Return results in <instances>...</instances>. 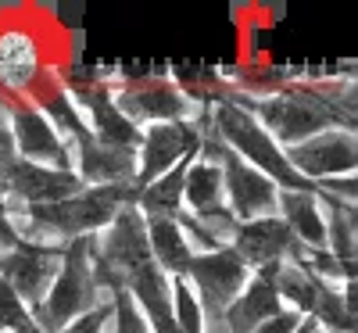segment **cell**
Returning <instances> with one entry per match:
<instances>
[{
    "mask_svg": "<svg viewBox=\"0 0 358 333\" xmlns=\"http://www.w3.org/2000/svg\"><path fill=\"white\" fill-rule=\"evenodd\" d=\"M355 97L358 90H355L351 72L344 79L341 76H294L280 94L241 101V108H248L280 147H294L326 129H355L358 126Z\"/></svg>",
    "mask_w": 358,
    "mask_h": 333,
    "instance_id": "6da1fadb",
    "label": "cell"
},
{
    "mask_svg": "<svg viewBox=\"0 0 358 333\" xmlns=\"http://www.w3.org/2000/svg\"><path fill=\"white\" fill-rule=\"evenodd\" d=\"M136 201V187H83L79 194L54 204H11L8 222L22 244L40 248H69L79 236L101 233L126 204Z\"/></svg>",
    "mask_w": 358,
    "mask_h": 333,
    "instance_id": "7a4b0ae2",
    "label": "cell"
},
{
    "mask_svg": "<svg viewBox=\"0 0 358 333\" xmlns=\"http://www.w3.org/2000/svg\"><path fill=\"white\" fill-rule=\"evenodd\" d=\"M204 133H212L219 143H226L236 158H244L248 165H255L258 172H265L280 190H312V183H305L297 176L283 155V147L262 129V122L241 104H233L226 97H212L204 101Z\"/></svg>",
    "mask_w": 358,
    "mask_h": 333,
    "instance_id": "3957f363",
    "label": "cell"
},
{
    "mask_svg": "<svg viewBox=\"0 0 358 333\" xmlns=\"http://www.w3.org/2000/svg\"><path fill=\"white\" fill-rule=\"evenodd\" d=\"M111 101L140 129L158 126V122H197L204 115V97H197L194 90H187L169 72H143V76L115 79Z\"/></svg>",
    "mask_w": 358,
    "mask_h": 333,
    "instance_id": "277c9868",
    "label": "cell"
},
{
    "mask_svg": "<svg viewBox=\"0 0 358 333\" xmlns=\"http://www.w3.org/2000/svg\"><path fill=\"white\" fill-rule=\"evenodd\" d=\"M90 240L94 236H79L65 248L62 269L43 297V305L33 312L40 333H62L72 319L86 316L90 309H97L108 297V290L94 276V255H90Z\"/></svg>",
    "mask_w": 358,
    "mask_h": 333,
    "instance_id": "5b68a950",
    "label": "cell"
},
{
    "mask_svg": "<svg viewBox=\"0 0 358 333\" xmlns=\"http://www.w3.org/2000/svg\"><path fill=\"white\" fill-rule=\"evenodd\" d=\"M201 122H204V118H201ZM201 150H204V155H212V162L222 172V201H226L229 215L236 222H251V219H262V215H276L280 187L265 172H258L244 158H236L233 150L226 143H219L212 133H204Z\"/></svg>",
    "mask_w": 358,
    "mask_h": 333,
    "instance_id": "8992f818",
    "label": "cell"
},
{
    "mask_svg": "<svg viewBox=\"0 0 358 333\" xmlns=\"http://www.w3.org/2000/svg\"><path fill=\"white\" fill-rule=\"evenodd\" d=\"M8 122H11V140H15V158L76 172V150H72V143L50 126V118L36 104L8 101Z\"/></svg>",
    "mask_w": 358,
    "mask_h": 333,
    "instance_id": "52a82bcc",
    "label": "cell"
},
{
    "mask_svg": "<svg viewBox=\"0 0 358 333\" xmlns=\"http://www.w3.org/2000/svg\"><path fill=\"white\" fill-rule=\"evenodd\" d=\"M204 140V122H158V126H143L140 147H136V179L133 187H147L151 179L165 176L179 162H187L197 155V147Z\"/></svg>",
    "mask_w": 358,
    "mask_h": 333,
    "instance_id": "ba28073f",
    "label": "cell"
},
{
    "mask_svg": "<svg viewBox=\"0 0 358 333\" xmlns=\"http://www.w3.org/2000/svg\"><path fill=\"white\" fill-rule=\"evenodd\" d=\"M290 169L305 183H322L334 176H351L358 169V136L355 129H326L312 140H301L294 147H283Z\"/></svg>",
    "mask_w": 358,
    "mask_h": 333,
    "instance_id": "9c48e42d",
    "label": "cell"
},
{
    "mask_svg": "<svg viewBox=\"0 0 358 333\" xmlns=\"http://www.w3.org/2000/svg\"><path fill=\"white\" fill-rule=\"evenodd\" d=\"M62 248H40V244H11L0 251V280H4L29 312H36L43 305V297L62 269Z\"/></svg>",
    "mask_w": 358,
    "mask_h": 333,
    "instance_id": "30bf717a",
    "label": "cell"
},
{
    "mask_svg": "<svg viewBox=\"0 0 358 333\" xmlns=\"http://www.w3.org/2000/svg\"><path fill=\"white\" fill-rule=\"evenodd\" d=\"M0 190H4V197H8L11 204H29V208H33V204L65 201V197L79 194L83 183H79L76 172L11 158L4 169H0Z\"/></svg>",
    "mask_w": 358,
    "mask_h": 333,
    "instance_id": "8fae6325",
    "label": "cell"
},
{
    "mask_svg": "<svg viewBox=\"0 0 358 333\" xmlns=\"http://www.w3.org/2000/svg\"><path fill=\"white\" fill-rule=\"evenodd\" d=\"M229 248L251 272L265 269V265H280V262H297L305 251V244H297V236L287 229V222L280 215H262V219L241 222L229 240Z\"/></svg>",
    "mask_w": 358,
    "mask_h": 333,
    "instance_id": "7c38bea8",
    "label": "cell"
},
{
    "mask_svg": "<svg viewBox=\"0 0 358 333\" xmlns=\"http://www.w3.org/2000/svg\"><path fill=\"white\" fill-rule=\"evenodd\" d=\"M76 150V176L83 187H133L136 179V150H122L101 143L97 136H79Z\"/></svg>",
    "mask_w": 358,
    "mask_h": 333,
    "instance_id": "4fadbf2b",
    "label": "cell"
},
{
    "mask_svg": "<svg viewBox=\"0 0 358 333\" xmlns=\"http://www.w3.org/2000/svg\"><path fill=\"white\" fill-rule=\"evenodd\" d=\"M273 272H276V265H265V269L251 272L244 290L236 294L229 301V309L222 312L226 333H251L258 323H265L268 316H276L283 309L280 297H276V287H273Z\"/></svg>",
    "mask_w": 358,
    "mask_h": 333,
    "instance_id": "5bb4252c",
    "label": "cell"
},
{
    "mask_svg": "<svg viewBox=\"0 0 358 333\" xmlns=\"http://www.w3.org/2000/svg\"><path fill=\"white\" fill-rule=\"evenodd\" d=\"M276 215L297 236V244L312 251H326V222H322V201L315 190H280Z\"/></svg>",
    "mask_w": 358,
    "mask_h": 333,
    "instance_id": "9a60e30c",
    "label": "cell"
},
{
    "mask_svg": "<svg viewBox=\"0 0 358 333\" xmlns=\"http://www.w3.org/2000/svg\"><path fill=\"white\" fill-rule=\"evenodd\" d=\"M143 233H147V251H151L155 265L165 272V276H183L190 265V248L183 233H179L176 219L169 215H143Z\"/></svg>",
    "mask_w": 358,
    "mask_h": 333,
    "instance_id": "2e32d148",
    "label": "cell"
},
{
    "mask_svg": "<svg viewBox=\"0 0 358 333\" xmlns=\"http://www.w3.org/2000/svg\"><path fill=\"white\" fill-rule=\"evenodd\" d=\"M222 204H226L222 201V172L212 162V155H204L197 147V155L190 158L187 176H183V211L204 215V211L222 208Z\"/></svg>",
    "mask_w": 358,
    "mask_h": 333,
    "instance_id": "e0dca14e",
    "label": "cell"
},
{
    "mask_svg": "<svg viewBox=\"0 0 358 333\" xmlns=\"http://www.w3.org/2000/svg\"><path fill=\"white\" fill-rule=\"evenodd\" d=\"M319 201H322V222H326V251L341 265H355V258H358V211H355V204H341L330 197H319Z\"/></svg>",
    "mask_w": 358,
    "mask_h": 333,
    "instance_id": "ac0fdd59",
    "label": "cell"
},
{
    "mask_svg": "<svg viewBox=\"0 0 358 333\" xmlns=\"http://www.w3.org/2000/svg\"><path fill=\"white\" fill-rule=\"evenodd\" d=\"M187 165H190V158L179 162L176 169H169L165 176L151 179L147 187H140L133 204L143 211V215H169V219H176L179 211H183V176H187Z\"/></svg>",
    "mask_w": 358,
    "mask_h": 333,
    "instance_id": "d6986e66",
    "label": "cell"
},
{
    "mask_svg": "<svg viewBox=\"0 0 358 333\" xmlns=\"http://www.w3.org/2000/svg\"><path fill=\"white\" fill-rule=\"evenodd\" d=\"M355 287L358 283H322L308 319H315L326 333H355Z\"/></svg>",
    "mask_w": 358,
    "mask_h": 333,
    "instance_id": "ffe728a7",
    "label": "cell"
},
{
    "mask_svg": "<svg viewBox=\"0 0 358 333\" xmlns=\"http://www.w3.org/2000/svg\"><path fill=\"white\" fill-rule=\"evenodd\" d=\"M273 287H276V297H280L283 309H290L297 316H308L322 280H315L301 262H280L276 272H273Z\"/></svg>",
    "mask_w": 358,
    "mask_h": 333,
    "instance_id": "44dd1931",
    "label": "cell"
},
{
    "mask_svg": "<svg viewBox=\"0 0 358 333\" xmlns=\"http://www.w3.org/2000/svg\"><path fill=\"white\" fill-rule=\"evenodd\" d=\"M172 319L179 333H201L204 330V312L201 301L190 287L187 276H172Z\"/></svg>",
    "mask_w": 358,
    "mask_h": 333,
    "instance_id": "7402d4cb",
    "label": "cell"
},
{
    "mask_svg": "<svg viewBox=\"0 0 358 333\" xmlns=\"http://www.w3.org/2000/svg\"><path fill=\"white\" fill-rule=\"evenodd\" d=\"M0 333H40L33 312L4 280H0Z\"/></svg>",
    "mask_w": 358,
    "mask_h": 333,
    "instance_id": "603a6c76",
    "label": "cell"
},
{
    "mask_svg": "<svg viewBox=\"0 0 358 333\" xmlns=\"http://www.w3.org/2000/svg\"><path fill=\"white\" fill-rule=\"evenodd\" d=\"M111 301H115L111 333H151V326H147V319L140 316V309L133 305V297L126 290H115Z\"/></svg>",
    "mask_w": 358,
    "mask_h": 333,
    "instance_id": "cb8c5ba5",
    "label": "cell"
},
{
    "mask_svg": "<svg viewBox=\"0 0 358 333\" xmlns=\"http://www.w3.org/2000/svg\"><path fill=\"white\" fill-rule=\"evenodd\" d=\"M111 316H115V301H111V294H108L97 309H90L86 316L72 319L62 333H111Z\"/></svg>",
    "mask_w": 358,
    "mask_h": 333,
    "instance_id": "d4e9b609",
    "label": "cell"
},
{
    "mask_svg": "<svg viewBox=\"0 0 358 333\" xmlns=\"http://www.w3.org/2000/svg\"><path fill=\"white\" fill-rule=\"evenodd\" d=\"M194 219L208 229V236H212L219 248H229V240H233L236 226H241V222L229 215V208H226V204H222V208H212V211H204V215H194Z\"/></svg>",
    "mask_w": 358,
    "mask_h": 333,
    "instance_id": "484cf974",
    "label": "cell"
},
{
    "mask_svg": "<svg viewBox=\"0 0 358 333\" xmlns=\"http://www.w3.org/2000/svg\"><path fill=\"white\" fill-rule=\"evenodd\" d=\"M319 197H330V201H341V204H355L358 201V176H334V179H322V183L312 187Z\"/></svg>",
    "mask_w": 358,
    "mask_h": 333,
    "instance_id": "4316f807",
    "label": "cell"
},
{
    "mask_svg": "<svg viewBox=\"0 0 358 333\" xmlns=\"http://www.w3.org/2000/svg\"><path fill=\"white\" fill-rule=\"evenodd\" d=\"M301 319H305V316H297V312H290V309H280L276 316H268L265 323H258L251 333H294L297 326H301Z\"/></svg>",
    "mask_w": 358,
    "mask_h": 333,
    "instance_id": "83f0119b",
    "label": "cell"
},
{
    "mask_svg": "<svg viewBox=\"0 0 358 333\" xmlns=\"http://www.w3.org/2000/svg\"><path fill=\"white\" fill-rule=\"evenodd\" d=\"M15 158V140H11V122H8V101L0 97V169Z\"/></svg>",
    "mask_w": 358,
    "mask_h": 333,
    "instance_id": "f1b7e54d",
    "label": "cell"
},
{
    "mask_svg": "<svg viewBox=\"0 0 358 333\" xmlns=\"http://www.w3.org/2000/svg\"><path fill=\"white\" fill-rule=\"evenodd\" d=\"M11 244H18V236L8 222V197H4V190H0V251L11 248Z\"/></svg>",
    "mask_w": 358,
    "mask_h": 333,
    "instance_id": "f546056e",
    "label": "cell"
},
{
    "mask_svg": "<svg viewBox=\"0 0 358 333\" xmlns=\"http://www.w3.org/2000/svg\"><path fill=\"white\" fill-rule=\"evenodd\" d=\"M294 333H326V330H322L315 319H308V316H305V319H301V326H297Z\"/></svg>",
    "mask_w": 358,
    "mask_h": 333,
    "instance_id": "4dcf8cb0",
    "label": "cell"
}]
</instances>
